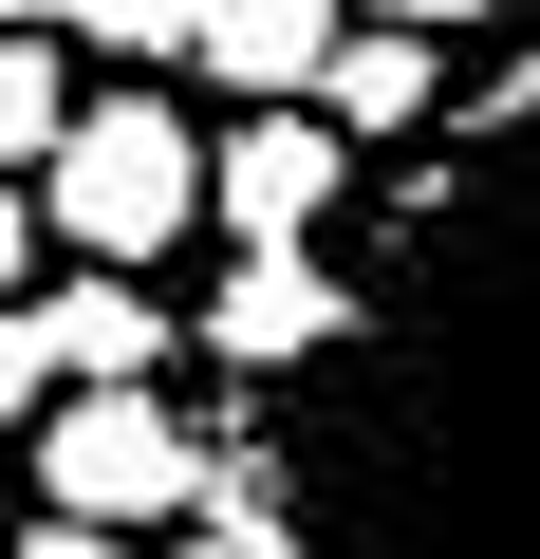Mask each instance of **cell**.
<instances>
[{
	"instance_id": "obj_1",
	"label": "cell",
	"mask_w": 540,
	"mask_h": 559,
	"mask_svg": "<svg viewBox=\"0 0 540 559\" xmlns=\"http://www.w3.org/2000/svg\"><path fill=\"white\" fill-rule=\"evenodd\" d=\"M299 559H540V57L355 205L336 336L224 429Z\"/></svg>"
},
{
	"instance_id": "obj_2",
	"label": "cell",
	"mask_w": 540,
	"mask_h": 559,
	"mask_svg": "<svg viewBox=\"0 0 540 559\" xmlns=\"http://www.w3.org/2000/svg\"><path fill=\"white\" fill-rule=\"evenodd\" d=\"M187 224H205V131L168 94H75L57 168H38V242H75L94 280H149Z\"/></svg>"
},
{
	"instance_id": "obj_3",
	"label": "cell",
	"mask_w": 540,
	"mask_h": 559,
	"mask_svg": "<svg viewBox=\"0 0 540 559\" xmlns=\"http://www.w3.org/2000/svg\"><path fill=\"white\" fill-rule=\"evenodd\" d=\"M20 466H38V503H57V522H94V540H131V522H187V503H205V429H187L168 392H57Z\"/></svg>"
},
{
	"instance_id": "obj_4",
	"label": "cell",
	"mask_w": 540,
	"mask_h": 559,
	"mask_svg": "<svg viewBox=\"0 0 540 559\" xmlns=\"http://www.w3.org/2000/svg\"><path fill=\"white\" fill-rule=\"evenodd\" d=\"M355 205V131L336 112H242V131H205V224L224 242H317Z\"/></svg>"
},
{
	"instance_id": "obj_5",
	"label": "cell",
	"mask_w": 540,
	"mask_h": 559,
	"mask_svg": "<svg viewBox=\"0 0 540 559\" xmlns=\"http://www.w3.org/2000/svg\"><path fill=\"white\" fill-rule=\"evenodd\" d=\"M336 38H355V0H187V75L242 112H317Z\"/></svg>"
},
{
	"instance_id": "obj_6",
	"label": "cell",
	"mask_w": 540,
	"mask_h": 559,
	"mask_svg": "<svg viewBox=\"0 0 540 559\" xmlns=\"http://www.w3.org/2000/svg\"><path fill=\"white\" fill-rule=\"evenodd\" d=\"M317 336H336V261H317V242H242V261H224V299H205V355L280 392Z\"/></svg>"
},
{
	"instance_id": "obj_7",
	"label": "cell",
	"mask_w": 540,
	"mask_h": 559,
	"mask_svg": "<svg viewBox=\"0 0 540 559\" xmlns=\"http://www.w3.org/2000/svg\"><path fill=\"white\" fill-rule=\"evenodd\" d=\"M38 355H57V392H168V355H187V318L149 299V280H57L38 299Z\"/></svg>"
},
{
	"instance_id": "obj_8",
	"label": "cell",
	"mask_w": 540,
	"mask_h": 559,
	"mask_svg": "<svg viewBox=\"0 0 540 559\" xmlns=\"http://www.w3.org/2000/svg\"><path fill=\"white\" fill-rule=\"evenodd\" d=\"M317 112H336V131L373 150V131H429V112H447V75H429V38L355 20V38H336V75H317Z\"/></svg>"
},
{
	"instance_id": "obj_9",
	"label": "cell",
	"mask_w": 540,
	"mask_h": 559,
	"mask_svg": "<svg viewBox=\"0 0 540 559\" xmlns=\"http://www.w3.org/2000/svg\"><path fill=\"white\" fill-rule=\"evenodd\" d=\"M57 131H75L57 38H0V187H38V168H57Z\"/></svg>"
},
{
	"instance_id": "obj_10",
	"label": "cell",
	"mask_w": 540,
	"mask_h": 559,
	"mask_svg": "<svg viewBox=\"0 0 540 559\" xmlns=\"http://www.w3.org/2000/svg\"><path fill=\"white\" fill-rule=\"evenodd\" d=\"M38 20H57L75 57H131V75H149V57H187V0H38Z\"/></svg>"
},
{
	"instance_id": "obj_11",
	"label": "cell",
	"mask_w": 540,
	"mask_h": 559,
	"mask_svg": "<svg viewBox=\"0 0 540 559\" xmlns=\"http://www.w3.org/2000/svg\"><path fill=\"white\" fill-rule=\"evenodd\" d=\"M57 411V355H38V299H0V429Z\"/></svg>"
},
{
	"instance_id": "obj_12",
	"label": "cell",
	"mask_w": 540,
	"mask_h": 559,
	"mask_svg": "<svg viewBox=\"0 0 540 559\" xmlns=\"http://www.w3.org/2000/svg\"><path fill=\"white\" fill-rule=\"evenodd\" d=\"M38 280V187H0V299Z\"/></svg>"
},
{
	"instance_id": "obj_13",
	"label": "cell",
	"mask_w": 540,
	"mask_h": 559,
	"mask_svg": "<svg viewBox=\"0 0 540 559\" xmlns=\"http://www.w3.org/2000/svg\"><path fill=\"white\" fill-rule=\"evenodd\" d=\"M392 38H466V20H503V0H373Z\"/></svg>"
},
{
	"instance_id": "obj_14",
	"label": "cell",
	"mask_w": 540,
	"mask_h": 559,
	"mask_svg": "<svg viewBox=\"0 0 540 559\" xmlns=\"http://www.w3.org/2000/svg\"><path fill=\"white\" fill-rule=\"evenodd\" d=\"M0 559H131V540H94V522H20Z\"/></svg>"
},
{
	"instance_id": "obj_15",
	"label": "cell",
	"mask_w": 540,
	"mask_h": 559,
	"mask_svg": "<svg viewBox=\"0 0 540 559\" xmlns=\"http://www.w3.org/2000/svg\"><path fill=\"white\" fill-rule=\"evenodd\" d=\"M0 38H38V0H0Z\"/></svg>"
},
{
	"instance_id": "obj_16",
	"label": "cell",
	"mask_w": 540,
	"mask_h": 559,
	"mask_svg": "<svg viewBox=\"0 0 540 559\" xmlns=\"http://www.w3.org/2000/svg\"><path fill=\"white\" fill-rule=\"evenodd\" d=\"M0 466H20V448H0Z\"/></svg>"
}]
</instances>
